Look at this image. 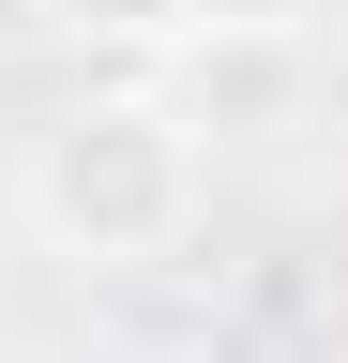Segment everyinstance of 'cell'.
Masks as SVG:
<instances>
[{
    "instance_id": "obj_1",
    "label": "cell",
    "mask_w": 348,
    "mask_h": 363,
    "mask_svg": "<svg viewBox=\"0 0 348 363\" xmlns=\"http://www.w3.org/2000/svg\"><path fill=\"white\" fill-rule=\"evenodd\" d=\"M16 212H30V242L76 257V272H152V257L197 242V212H212V152L182 136L167 91H91V106H61L46 136H30Z\"/></svg>"
},
{
    "instance_id": "obj_2",
    "label": "cell",
    "mask_w": 348,
    "mask_h": 363,
    "mask_svg": "<svg viewBox=\"0 0 348 363\" xmlns=\"http://www.w3.org/2000/svg\"><path fill=\"white\" fill-rule=\"evenodd\" d=\"M167 61H182V91H167V106H182V136H197V152H212V136H273L303 91H318L303 30H257V16H197Z\"/></svg>"
},
{
    "instance_id": "obj_3",
    "label": "cell",
    "mask_w": 348,
    "mask_h": 363,
    "mask_svg": "<svg viewBox=\"0 0 348 363\" xmlns=\"http://www.w3.org/2000/svg\"><path fill=\"white\" fill-rule=\"evenodd\" d=\"M30 16H46V30H76V45H152V61H167V45H182L212 0H30Z\"/></svg>"
}]
</instances>
